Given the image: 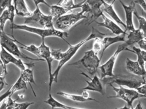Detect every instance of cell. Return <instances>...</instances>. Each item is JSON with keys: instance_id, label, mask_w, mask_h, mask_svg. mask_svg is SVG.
Masks as SVG:
<instances>
[{"instance_id": "1", "label": "cell", "mask_w": 146, "mask_h": 109, "mask_svg": "<svg viewBox=\"0 0 146 109\" xmlns=\"http://www.w3.org/2000/svg\"><path fill=\"white\" fill-rule=\"evenodd\" d=\"M111 34L101 32L98 29L92 27V31L88 37L74 45H71L70 46H69L68 49L65 52H63L64 57L63 59L61 61L59 62L57 68L52 74V80L53 83L54 82L57 83L59 73L62 68L75 55L79 49L84 45L92 39H94L96 38L103 39L105 36L111 35Z\"/></svg>"}, {"instance_id": "2", "label": "cell", "mask_w": 146, "mask_h": 109, "mask_svg": "<svg viewBox=\"0 0 146 109\" xmlns=\"http://www.w3.org/2000/svg\"><path fill=\"white\" fill-rule=\"evenodd\" d=\"M10 28L12 30V36H13L14 30H21L29 33L36 34L41 37L42 39H45L48 37H57L65 41L69 46L71 45L66 39V38L68 37L69 35L68 32L61 31L56 28L54 29H44L30 26L25 24L19 25L15 23L10 25Z\"/></svg>"}, {"instance_id": "3", "label": "cell", "mask_w": 146, "mask_h": 109, "mask_svg": "<svg viewBox=\"0 0 146 109\" xmlns=\"http://www.w3.org/2000/svg\"><path fill=\"white\" fill-rule=\"evenodd\" d=\"M106 85L116 84L119 86H126L129 89L136 90L146 83L145 77H140L134 74H118L114 77L103 79Z\"/></svg>"}, {"instance_id": "4", "label": "cell", "mask_w": 146, "mask_h": 109, "mask_svg": "<svg viewBox=\"0 0 146 109\" xmlns=\"http://www.w3.org/2000/svg\"><path fill=\"white\" fill-rule=\"evenodd\" d=\"M33 1L36 6V9L31 16L25 18V24L37 23L42 26L44 29H55L53 23V16L50 15L44 14L39 7L40 4H44L48 6L49 4L48 3L44 0H34Z\"/></svg>"}, {"instance_id": "5", "label": "cell", "mask_w": 146, "mask_h": 109, "mask_svg": "<svg viewBox=\"0 0 146 109\" xmlns=\"http://www.w3.org/2000/svg\"><path fill=\"white\" fill-rule=\"evenodd\" d=\"M100 61L101 60L98 55L91 49L85 52L80 59L68 66L83 69L91 75H95L99 68Z\"/></svg>"}, {"instance_id": "6", "label": "cell", "mask_w": 146, "mask_h": 109, "mask_svg": "<svg viewBox=\"0 0 146 109\" xmlns=\"http://www.w3.org/2000/svg\"><path fill=\"white\" fill-rule=\"evenodd\" d=\"M1 46L6 50L8 52L19 59H25L27 60L36 61H45L42 58H33L22 53L15 42L13 38L9 36L5 31L3 32L1 36Z\"/></svg>"}, {"instance_id": "7", "label": "cell", "mask_w": 146, "mask_h": 109, "mask_svg": "<svg viewBox=\"0 0 146 109\" xmlns=\"http://www.w3.org/2000/svg\"><path fill=\"white\" fill-rule=\"evenodd\" d=\"M85 13L81 10L76 13L64 15L56 19L55 22L56 29L62 32H66L77 22L82 19H87Z\"/></svg>"}, {"instance_id": "8", "label": "cell", "mask_w": 146, "mask_h": 109, "mask_svg": "<svg viewBox=\"0 0 146 109\" xmlns=\"http://www.w3.org/2000/svg\"><path fill=\"white\" fill-rule=\"evenodd\" d=\"M128 47L124 43L120 45L117 47L114 54L109 58V60L103 65L100 66L99 68L101 72L100 78L102 79L106 78H111L115 76L114 74V68L116 61L119 54L123 51H129L134 53L133 51L129 49Z\"/></svg>"}, {"instance_id": "9", "label": "cell", "mask_w": 146, "mask_h": 109, "mask_svg": "<svg viewBox=\"0 0 146 109\" xmlns=\"http://www.w3.org/2000/svg\"><path fill=\"white\" fill-rule=\"evenodd\" d=\"M109 85L115 92L116 95L115 96L109 97L108 98H116L121 99L127 103V106L129 108L133 107V103L135 100L142 98H145V96L139 94L135 90L125 88L122 86L116 87L112 84H110Z\"/></svg>"}, {"instance_id": "10", "label": "cell", "mask_w": 146, "mask_h": 109, "mask_svg": "<svg viewBox=\"0 0 146 109\" xmlns=\"http://www.w3.org/2000/svg\"><path fill=\"white\" fill-rule=\"evenodd\" d=\"M86 2L89 8L85 25H89L104 14L103 4L102 0H87Z\"/></svg>"}, {"instance_id": "11", "label": "cell", "mask_w": 146, "mask_h": 109, "mask_svg": "<svg viewBox=\"0 0 146 109\" xmlns=\"http://www.w3.org/2000/svg\"><path fill=\"white\" fill-rule=\"evenodd\" d=\"M0 59L2 62L3 70L2 74L1 75L3 76L7 74V66L9 63H12L16 66L19 68L21 72L24 71L26 69L25 63H24L21 59L16 58L14 56L10 54L6 50L1 47V51H0Z\"/></svg>"}, {"instance_id": "12", "label": "cell", "mask_w": 146, "mask_h": 109, "mask_svg": "<svg viewBox=\"0 0 146 109\" xmlns=\"http://www.w3.org/2000/svg\"><path fill=\"white\" fill-rule=\"evenodd\" d=\"M41 44L38 47L40 54V58L44 60L47 62L48 71L49 74V91L51 93L52 84L53 83L52 80V62L54 60L51 56V50L49 47L46 45L45 43V39H42Z\"/></svg>"}, {"instance_id": "13", "label": "cell", "mask_w": 146, "mask_h": 109, "mask_svg": "<svg viewBox=\"0 0 146 109\" xmlns=\"http://www.w3.org/2000/svg\"><path fill=\"white\" fill-rule=\"evenodd\" d=\"M80 74L84 75L86 78H88L90 80L89 81L85 80L87 83V86L82 89L83 90L95 92L104 96L106 93V84L103 79L98 77L97 75H94L92 78H91L87 74L83 72L81 73Z\"/></svg>"}, {"instance_id": "14", "label": "cell", "mask_w": 146, "mask_h": 109, "mask_svg": "<svg viewBox=\"0 0 146 109\" xmlns=\"http://www.w3.org/2000/svg\"><path fill=\"white\" fill-rule=\"evenodd\" d=\"M121 5L122 6L125 12L126 17V28L125 31H132L135 30L133 21V14L135 9V3L134 1H131L130 4L128 5H126L121 1H119Z\"/></svg>"}, {"instance_id": "15", "label": "cell", "mask_w": 146, "mask_h": 109, "mask_svg": "<svg viewBox=\"0 0 146 109\" xmlns=\"http://www.w3.org/2000/svg\"><path fill=\"white\" fill-rule=\"evenodd\" d=\"M101 17L103 18V21L98 22L97 21L95 23L98 26L103 27L110 30L113 34H115L117 36L123 34H127V32L123 31L118 25L106 16L104 14H102Z\"/></svg>"}, {"instance_id": "16", "label": "cell", "mask_w": 146, "mask_h": 109, "mask_svg": "<svg viewBox=\"0 0 146 109\" xmlns=\"http://www.w3.org/2000/svg\"><path fill=\"white\" fill-rule=\"evenodd\" d=\"M127 34L128 33L121 34L114 37H104L103 39H101L103 49L100 56V60H102L105 51L109 47L117 43H125L126 41V36Z\"/></svg>"}, {"instance_id": "17", "label": "cell", "mask_w": 146, "mask_h": 109, "mask_svg": "<svg viewBox=\"0 0 146 109\" xmlns=\"http://www.w3.org/2000/svg\"><path fill=\"white\" fill-rule=\"evenodd\" d=\"M115 1H112L111 3H109L105 1L102 0L103 4V10L109 16H110L112 19L115 21L116 23L118 25H121L126 29V25L125 23L121 19V18L118 16L117 14L114 9V3Z\"/></svg>"}, {"instance_id": "18", "label": "cell", "mask_w": 146, "mask_h": 109, "mask_svg": "<svg viewBox=\"0 0 146 109\" xmlns=\"http://www.w3.org/2000/svg\"><path fill=\"white\" fill-rule=\"evenodd\" d=\"M15 14L20 17L28 18L31 16L32 12L30 11L24 0H14L13 1Z\"/></svg>"}, {"instance_id": "19", "label": "cell", "mask_w": 146, "mask_h": 109, "mask_svg": "<svg viewBox=\"0 0 146 109\" xmlns=\"http://www.w3.org/2000/svg\"><path fill=\"white\" fill-rule=\"evenodd\" d=\"M126 69L129 73L140 77L146 76V71H144L138 62L133 61L127 58L126 60Z\"/></svg>"}, {"instance_id": "20", "label": "cell", "mask_w": 146, "mask_h": 109, "mask_svg": "<svg viewBox=\"0 0 146 109\" xmlns=\"http://www.w3.org/2000/svg\"><path fill=\"white\" fill-rule=\"evenodd\" d=\"M129 32L127 35V37L124 43L128 47L135 44L138 43L142 39H145L143 33L139 29H135L134 31Z\"/></svg>"}, {"instance_id": "21", "label": "cell", "mask_w": 146, "mask_h": 109, "mask_svg": "<svg viewBox=\"0 0 146 109\" xmlns=\"http://www.w3.org/2000/svg\"><path fill=\"white\" fill-rule=\"evenodd\" d=\"M44 102L50 105L52 109L54 108H60L63 109H86L81 108H76V107H71L66 105L60 102L57 101L52 96L51 93L49 94L48 98Z\"/></svg>"}, {"instance_id": "22", "label": "cell", "mask_w": 146, "mask_h": 109, "mask_svg": "<svg viewBox=\"0 0 146 109\" xmlns=\"http://www.w3.org/2000/svg\"><path fill=\"white\" fill-rule=\"evenodd\" d=\"M20 76L22 78V79L26 82L29 84L34 94V96H36V94L35 91L33 88L32 84L36 85V82L34 79V74H33V69L31 68L28 67V68H26L24 71L21 72Z\"/></svg>"}, {"instance_id": "23", "label": "cell", "mask_w": 146, "mask_h": 109, "mask_svg": "<svg viewBox=\"0 0 146 109\" xmlns=\"http://www.w3.org/2000/svg\"><path fill=\"white\" fill-rule=\"evenodd\" d=\"M48 7L50 9V15L53 16V18H56V19L66 15L68 12L63 7L58 4L52 5H50L49 4Z\"/></svg>"}, {"instance_id": "24", "label": "cell", "mask_w": 146, "mask_h": 109, "mask_svg": "<svg viewBox=\"0 0 146 109\" xmlns=\"http://www.w3.org/2000/svg\"><path fill=\"white\" fill-rule=\"evenodd\" d=\"M12 37H13L14 40L15 42L16 43L19 44L21 45V47H20L21 49L25 50L27 51H28V52L33 54L34 55L36 56H37L38 57V58H40L38 47H37V46H36V45L34 44H31L29 45H26L24 44L21 43L19 41L17 40V39L14 37L13 35V36L12 35Z\"/></svg>"}, {"instance_id": "25", "label": "cell", "mask_w": 146, "mask_h": 109, "mask_svg": "<svg viewBox=\"0 0 146 109\" xmlns=\"http://www.w3.org/2000/svg\"><path fill=\"white\" fill-rule=\"evenodd\" d=\"M83 3V1L76 4L74 3V1L73 0H63L60 1L57 4L63 7L68 12H69L76 9H81Z\"/></svg>"}, {"instance_id": "26", "label": "cell", "mask_w": 146, "mask_h": 109, "mask_svg": "<svg viewBox=\"0 0 146 109\" xmlns=\"http://www.w3.org/2000/svg\"><path fill=\"white\" fill-rule=\"evenodd\" d=\"M27 89V83H26L20 76L17 81L10 87L11 96L19 91L25 90Z\"/></svg>"}, {"instance_id": "27", "label": "cell", "mask_w": 146, "mask_h": 109, "mask_svg": "<svg viewBox=\"0 0 146 109\" xmlns=\"http://www.w3.org/2000/svg\"><path fill=\"white\" fill-rule=\"evenodd\" d=\"M59 96L65 98L66 99H69L74 102H84L88 101L87 99L84 98L81 95H75V94H70L63 92H58L56 93Z\"/></svg>"}, {"instance_id": "28", "label": "cell", "mask_w": 146, "mask_h": 109, "mask_svg": "<svg viewBox=\"0 0 146 109\" xmlns=\"http://www.w3.org/2000/svg\"><path fill=\"white\" fill-rule=\"evenodd\" d=\"M134 14L136 16L139 21V27L138 29L141 31L145 39H146V19L144 17L139 15L136 9L134 12Z\"/></svg>"}, {"instance_id": "29", "label": "cell", "mask_w": 146, "mask_h": 109, "mask_svg": "<svg viewBox=\"0 0 146 109\" xmlns=\"http://www.w3.org/2000/svg\"><path fill=\"white\" fill-rule=\"evenodd\" d=\"M133 51H134V53L136 54L137 56V60L138 63L139 64L140 66L141 67L142 69L144 71H146L145 68V62L141 56V49L140 48H137V47L133 46Z\"/></svg>"}, {"instance_id": "30", "label": "cell", "mask_w": 146, "mask_h": 109, "mask_svg": "<svg viewBox=\"0 0 146 109\" xmlns=\"http://www.w3.org/2000/svg\"><path fill=\"white\" fill-rule=\"evenodd\" d=\"M8 21H9L7 9L2 12L0 15V28L2 32L4 31L5 25Z\"/></svg>"}, {"instance_id": "31", "label": "cell", "mask_w": 146, "mask_h": 109, "mask_svg": "<svg viewBox=\"0 0 146 109\" xmlns=\"http://www.w3.org/2000/svg\"><path fill=\"white\" fill-rule=\"evenodd\" d=\"M102 48L103 49L101 39L100 38H96L94 39L92 49L93 52L96 54L98 55L99 53L100 52Z\"/></svg>"}, {"instance_id": "32", "label": "cell", "mask_w": 146, "mask_h": 109, "mask_svg": "<svg viewBox=\"0 0 146 109\" xmlns=\"http://www.w3.org/2000/svg\"><path fill=\"white\" fill-rule=\"evenodd\" d=\"M61 49L51 50V56L54 60L61 61L64 57V54Z\"/></svg>"}, {"instance_id": "33", "label": "cell", "mask_w": 146, "mask_h": 109, "mask_svg": "<svg viewBox=\"0 0 146 109\" xmlns=\"http://www.w3.org/2000/svg\"><path fill=\"white\" fill-rule=\"evenodd\" d=\"M34 104L33 102L18 103L16 102L14 104L13 109H27L30 106Z\"/></svg>"}, {"instance_id": "34", "label": "cell", "mask_w": 146, "mask_h": 109, "mask_svg": "<svg viewBox=\"0 0 146 109\" xmlns=\"http://www.w3.org/2000/svg\"><path fill=\"white\" fill-rule=\"evenodd\" d=\"M8 13L9 21H10L11 25L14 24V19L15 18V10L13 4L10 5L7 9Z\"/></svg>"}, {"instance_id": "35", "label": "cell", "mask_w": 146, "mask_h": 109, "mask_svg": "<svg viewBox=\"0 0 146 109\" xmlns=\"http://www.w3.org/2000/svg\"><path fill=\"white\" fill-rule=\"evenodd\" d=\"M12 1L10 0H0V14L12 4Z\"/></svg>"}, {"instance_id": "36", "label": "cell", "mask_w": 146, "mask_h": 109, "mask_svg": "<svg viewBox=\"0 0 146 109\" xmlns=\"http://www.w3.org/2000/svg\"><path fill=\"white\" fill-rule=\"evenodd\" d=\"M8 85L6 82L5 76L0 75V93Z\"/></svg>"}, {"instance_id": "37", "label": "cell", "mask_w": 146, "mask_h": 109, "mask_svg": "<svg viewBox=\"0 0 146 109\" xmlns=\"http://www.w3.org/2000/svg\"><path fill=\"white\" fill-rule=\"evenodd\" d=\"M9 96H12L10 88L7 91V92L0 96V104L2 103L4 100H6Z\"/></svg>"}, {"instance_id": "38", "label": "cell", "mask_w": 146, "mask_h": 109, "mask_svg": "<svg viewBox=\"0 0 146 109\" xmlns=\"http://www.w3.org/2000/svg\"><path fill=\"white\" fill-rule=\"evenodd\" d=\"M136 90L141 95L145 96L146 98V83L137 88Z\"/></svg>"}, {"instance_id": "39", "label": "cell", "mask_w": 146, "mask_h": 109, "mask_svg": "<svg viewBox=\"0 0 146 109\" xmlns=\"http://www.w3.org/2000/svg\"><path fill=\"white\" fill-rule=\"evenodd\" d=\"M135 4L139 5L144 11L146 13V3L145 1L144 0H136L134 1Z\"/></svg>"}, {"instance_id": "40", "label": "cell", "mask_w": 146, "mask_h": 109, "mask_svg": "<svg viewBox=\"0 0 146 109\" xmlns=\"http://www.w3.org/2000/svg\"><path fill=\"white\" fill-rule=\"evenodd\" d=\"M140 49L146 51V39H143L138 43Z\"/></svg>"}, {"instance_id": "41", "label": "cell", "mask_w": 146, "mask_h": 109, "mask_svg": "<svg viewBox=\"0 0 146 109\" xmlns=\"http://www.w3.org/2000/svg\"><path fill=\"white\" fill-rule=\"evenodd\" d=\"M141 56H142L144 62H145V63H146V51L141 50Z\"/></svg>"}, {"instance_id": "42", "label": "cell", "mask_w": 146, "mask_h": 109, "mask_svg": "<svg viewBox=\"0 0 146 109\" xmlns=\"http://www.w3.org/2000/svg\"><path fill=\"white\" fill-rule=\"evenodd\" d=\"M6 100H4L2 103L1 104L0 106V109H7V102H6Z\"/></svg>"}, {"instance_id": "43", "label": "cell", "mask_w": 146, "mask_h": 109, "mask_svg": "<svg viewBox=\"0 0 146 109\" xmlns=\"http://www.w3.org/2000/svg\"><path fill=\"white\" fill-rule=\"evenodd\" d=\"M131 109H145L143 107H142V104H141V102H139V103L137 104L136 105V107L135 108H133V107H132L131 108Z\"/></svg>"}, {"instance_id": "44", "label": "cell", "mask_w": 146, "mask_h": 109, "mask_svg": "<svg viewBox=\"0 0 146 109\" xmlns=\"http://www.w3.org/2000/svg\"><path fill=\"white\" fill-rule=\"evenodd\" d=\"M2 31L1 30V28H0V51H1V36L2 33Z\"/></svg>"}, {"instance_id": "45", "label": "cell", "mask_w": 146, "mask_h": 109, "mask_svg": "<svg viewBox=\"0 0 146 109\" xmlns=\"http://www.w3.org/2000/svg\"><path fill=\"white\" fill-rule=\"evenodd\" d=\"M118 109H130V108L128 107V106H127V105H126V104L124 107H122V108H120Z\"/></svg>"}, {"instance_id": "46", "label": "cell", "mask_w": 146, "mask_h": 109, "mask_svg": "<svg viewBox=\"0 0 146 109\" xmlns=\"http://www.w3.org/2000/svg\"><path fill=\"white\" fill-rule=\"evenodd\" d=\"M0 66H3V65L2 62L1 60V59H0Z\"/></svg>"}, {"instance_id": "47", "label": "cell", "mask_w": 146, "mask_h": 109, "mask_svg": "<svg viewBox=\"0 0 146 109\" xmlns=\"http://www.w3.org/2000/svg\"><path fill=\"white\" fill-rule=\"evenodd\" d=\"M145 2H146V1H145Z\"/></svg>"}]
</instances>
